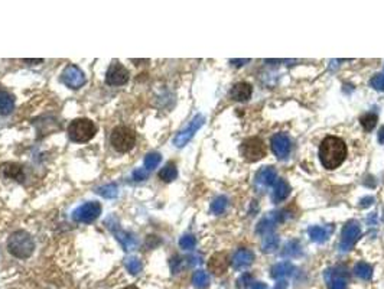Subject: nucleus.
Wrapping results in <instances>:
<instances>
[{"label":"nucleus","mask_w":384,"mask_h":289,"mask_svg":"<svg viewBox=\"0 0 384 289\" xmlns=\"http://www.w3.org/2000/svg\"><path fill=\"white\" fill-rule=\"evenodd\" d=\"M208 269L210 272L215 275V276H221L227 272L228 269V257H227V253H223V252H218V253H214L213 256L210 257L208 260Z\"/></svg>","instance_id":"obj_15"},{"label":"nucleus","mask_w":384,"mask_h":289,"mask_svg":"<svg viewBox=\"0 0 384 289\" xmlns=\"http://www.w3.org/2000/svg\"><path fill=\"white\" fill-rule=\"evenodd\" d=\"M133 178L136 181H143V179L148 178V171L146 169H137L133 172Z\"/></svg>","instance_id":"obj_36"},{"label":"nucleus","mask_w":384,"mask_h":289,"mask_svg":"<svg viewBox=\"0 0 384 289\" xmlns=\"http://www.w3.org/2000/svg\"><path fill=\"white\" fill-rule=\"evenodd\" d=\"M15 107V98L10 93L0 90V114L6 116Z\"/></svg>","instance_id":"obj_21"},{"label":"nucleus","mask_w":384,"mask_h":289,"mask_svg":"<svg viewBox=\"0 0 384 289\" xmlns=\"http://www.w3.org/2000/svg\"><path fill=\"white\" fill-rule=\"evenodd\" d=\"M106 225L107 228L114 234V237L119 240V243L125 247V250H131V249L136 247L137 240L134 239V236H133L131 233H128V231H125V230L120 227V224H119L117 219H116L114 216H110V217L107 219Z\"/></svg>","instance_id":"obj_7"},{"label":"nucleus","mask_w":384,"mask_h":289,"mask_svg":"<svg viewBox=\"0 0 384 289\" xmlns=\"http://www.w3.org/2000/svg\"><path fill=\"white\" fill-rule=\"evenodd\" d=\"M204 122H205V117H204L202 114H196L191 120V123H190L182 132H179V133L176 134V137H175V140H173L175 146H178V148L185 146V145L191 140L192 137H193V134L199 130V128L204 125Z\"/></svg>","instance_id":"obj_10"},{"label":"nucleus","mask_w":384,"mask_h":289,"mask_svg":"<svg viewBox=\"0 0 384 289\" xmlns=\"http://www.w3.org/2000/svg\"><path fill=\"white\" fill-rule=\"evenodd\" d=\"M360 123H361V126L364 128V130L371 132V130L376 128V125H377V114H374V113H365V114H363V116L360 117Z\"/></svg>","instance_id":"obj_27"},{"label":"nucleus","mask_w":384,"mask_h":289,"mask_svg":"<svg viewBox=\"0 0 384 289\" xmlns=\"http://www.w3.org/2000/svg\"><path fill=\"white\" fill-rule=\"evenodd\" d=\"M252 275L250 273H246V275H243L240 279H238V287H247V285H250V282H252Z\"/></svg>","instance_id":"obj_37"},{"label":"nucleus","mask_w":384,"mask_h":289,"mask_svg":"<svg viewBox=\"0 0 384 289\" xmlns=\"http://www.w3.org/2000/svg\"><path fill=\"white\" fill-rule=\"evenodd\" d=\"M368 201H374V198H373V197H367V198H364V200L361 201L360 205H361V207H368V205L371 204V202H368Z\"/></svg>","instance_id":"obj_40"},{"label":"nucleus","mask_w":384,"mask_h":289,"mask_svg":"<svg viewBox=\"0 0 384 289\" xmlns=\"http://www.w3.org/2000/svg\"><path fill=\"white\" fill-rule=\"evenodd\" d=\"M123 289H139L137 287H128V288H123Z\"/></svg>","instance_id":"obj_44"},{"label":"nucleus","mask_w":384,"mask_h":289,"mask_svg":"<svg viewBox=\"0 0 384 289\" xmlns=\"http://www.w3.org/2000/svg\"><path fill=\"white\" fill-rule=\"evenodd\" d=\"M300 255H302V246L299 243V240H290L282 252V256L285 257H299Z\"/></svg>","instance_id":"obj_25"},{"label":"nucleus","mask_w":384,"mask_h":289,"mask_svg":"<svg viewBox=\"0 0 384 289\" xmlns=\"http://www.w3.org/2000/svg\"><path fill=\"white\" fill-rule=\"evenodd\" d=\"M370 86L377 91H384V74H376L371 78Z\"/></svg>","instance_id":"obj_35"},{"label":"nucleus","mask_w":384,"mask_h":289,"mask_svg":"<svg viewBox=\"0 0 384 289\" xmlns=\"http://www.w3.org/2000/svg\"><path fill=\"white\" fill-rule=\"evenodd\" d=\"M176 177H178V169H176V165L173 162L166 163L159 172V178L165 181V182H172L173 179H176Z\"/></svg>","instance_id":"obj_24"},{"label":"nucleus","mask_w":384,"mask_h":289,"mask_svg":"<svg viewBox=\"0 0 384 289\" xmlns=\"http://www.w3.org/2000/svg\"><path fill=\"white\" fill-rule=\"evenodd\" d=\"M256 181L264 187H270L278 181V172L273 166H263L256 174Z\"/></svg>","instance_id":"obj_18"},{"label":"nucleus","mask_w":384,"mask_h":289,"mask_svg":"<svg viewBox=\"0 0 384 289\" xmlns=\"http://www.w3.org/2000/svg\"><path fill=\"white\" fill-rule=\"evenodd\" d=\"M379 142L384 145V126L380 129V132H379Z\"/></svg>","instance_id":"obj_42"},{"label":"nucleus","mask_w":384,"mask_h":289,"mask_svg":"<svg viewBox=\"0 0 384 289\" xmlns=\"http://www.w3.org/2000/svg\"><path fill=\"white\" fill-rule=\"evenodd\" d=\"M240 152L246 162L253 163L266 156L267 148H266V143L260 137H249L241 143Z\"/></svg>","instance_id":"obj_5"},{"label":"nucleus","mask_w":384,"mask_h":289,"mask_svg":"<svg viewBox=\"0 0 384 289\" xmlns=\"http://www.w3.org/2000/svg\"><path fill=\"white\" fill-rule=\"evenodd\" d=\"M270 146H272L273 154L278 156L279 159H286L290 154L292 143H290V139L288 134L276 133L273 134V137L270 140Z\"/></svg>","instance_id":"obj_13"},{"label":"nucleus","mask_w":384,"mask_h":289,"mask_svg":"<svg viewBox=\"0 0 384 289\" xmlns=\"http://www.w3.org/2000/svg\"><path fill=\"white\" fill-rule=\"evenodd\" d=\"M347 267L338 266L329 267L325 270V281L328 284V289H347L348 288V273Z\"/></svg>","instance_id":"obj_8"},{"label":"nucleus","mask_w":384,"mask_h":289,"mask_svg":"<svg viewBox=\"0 0 384 289\" xmlns=\"http://www.w3.org/2000/svg\"><path fill=\"white\" fill-rule=\"evenodd\" d=\"M288 285H289L288 281H283V279H282V281H279L278 284H276L275 289H288Z\"/></svg>","instance_id":"obj_38"},{"label":"nucleus","mask_w":384,"mask_h":289,"mask_svg":"<svg viewBox=\"0 0 384 289\" xmlns=\"http://www.w3.org/2000/svg\"><path fill=\"white\" fill-rule=\"evenodd\" d=\"M255 262V255L249 249H238L233 257V267L235 270H241L249 267Z\"/></svg>","instance_id":"obj_16"},{"label":"nucleus","mask_w":384,"mask_h":289,"mask_svg":"<svg viewBox=\"0 0 384 289\" xmlns=\"http://www.w3.org/2000/svg\"><path fill=\"white\" fill-rule=\"evenodd\" d=\"M253 289H267V285L263 284V282H256V284L253 285Z\"/></svg>","instance_id":"obj_41"},{"label":"nucleus","mask_w":384,"mask_h":289,"mask_svg":"<svg viewBox=\"0 0 384 289\" xmlns=\"http://www.w3.org/2000/svg\"><path fill=\"white\" fill-rule=\"evenodd\" d=\"M253 89L249 83H237L230 91V97L235 101H247L252 97Z\"/></svg>","instance_id":"obj_17"},{"label":"nucleus","mask_w":384,"mask_h":289,"mask_svg":"<svg viewBox=\"0 0 384 289\" xmlns=\"http://www.w3.org/2000/svg\"><path fill=\"white\" fill-rule=\"evenodd\" d=\"M249 61H250V60H231V63L235 64V65H238V67L243 65V64H246V63H249Z\"/></svg>","instance_id":"obj_39"},{"label":"nucleus","mask_w":384,"mask_h":289,"mask_svg":"<svg viewBox=\"0 0 384 289\" xmlns=\"http://www.w3.org/2000/svg\"><path fill=\"white\" fill-rule=\"evenodd\" d=\"M117 190H119V188H117L116 184H108V185H104V187H100V188L97 190V193H98L100 195H103L104 198H114V197H117V194H119Z\"/></svg>","instance_id":"obj_31"},{"label":"nucleus","mask_w":384,"mask_h":289,"mask_svg":"<svg viewBox=\"0 0 384 289\" xmlns=\"http://www.w3.org/2000/svg\"><path fill=\"white\" fill-rule=\"evenodd\" d=\"M361 237V227L358 222L355 220H350L344 225L341 233V242H340V250L341 252H348L351 250L354 246L357 245V242Z\"/></svg>","instance_id":"obj_6"},{"label":"nucleus","mask_w":384,"mask_h":289,"mask_svg":"<svg viewBox=\"0 0 384 289\" xmlns=\"http://www.w3.org/2000/svg\"><path fill=\"white\" fill-rule=\"evenodd\" d=\"M279 247V237L278 236H267L266 239H264V242H263V245H261V250L264 252V253H272V252H275L276 249Z\"/></svg>","instance_id":"obj_30"},{"label":"nucleus","mask_w":384,"mask_h":289,"mask_svg":"<svg viewBox=\"0 0 384 289\" xmlns=\"http://www.w3.org/2000/svg\"><path fill=\"white\" fill-rule=\"evenodd\" d=\"M25 63H42V60H25Z\"/></svg>","instance_id":"obj_43"},{"label":"nucleus","mask_w":384,"mask_h":289,"mask_svg":"<svg viewBox=\"0 0 384 289\" xmlns=\"http://www.w3.org/2000/svg\"><path fill=\"white\" fill-rule=\"evenodd\" d=\"M283 220H285L283 213H280V211H273V213H270L267 217H264L261 222L258 223L256 231L258 233V234L270 236V233L275 230L276 224H278V223H282Z\"/></svg>","instance_id":"obj_14"},{"label":"nucleus","mask_w":384,"mask_h":289,"mask_svg":"<svg viewBox=\"0 0 384 289\" xmlns=\"http://www.w3.org/2000/svg\"><path fill=\"white\" fill-rule=\"evenodd\" d=\"M354 273L363 281H370L373 278V266L367 262H358L354 267Z\"/></svg>","instance_id":"obj_23"},{"label":"nucleus","mask_w":384,"mask_h":289,"mask_svg":"<svg viewBox=\"0 0 384 289\" xmlns=\"http://www.w3.org/2000/svg\"><path fill=\"white\" fill-rule=\"evenodd\" d=\"M308 233H309L311 240L315 242V243H323V242L328 240V237H329V231H326V228H325V227H320V225H312V227H309Z\"/></svg>","instance_id":"obj_22"},{"label":"nucleus","mask_w":384,"mask_h":289,"mask_svg":"<svg viewBox=\"0 0 384 289\" xmlns=\"http://www.w3.org/2000/svg\"><path fill=\"white\" fill-rule=\"evenodd\" d=\"M61 80L66 87L72 90L81 89L86 84V75L83 69H80V67L77 65H68L65 68Z\"/></svg>","instance_id":"obj_11"},{"label":"nucleus","mask_w":384,"mask_h":289,"mask_svg":"<svg viewBox=\"0 0 384 289\" xmlns=\"http://www.w3.org/2000/svg\"><path fill=\"white\" fill-rule=\"evenodd\" d=\"M227 198L225 197H217L215 200L211 202V213L214 214H221L225 208H227Z\"/></svg>","instance_id":"obj_33"},{"label":"nucleus","mask_w":384,"mask_h":289,"mask_svg":"<svg viewBox=\"0 0 384 289\" xmlns=\"http://www.w3.org/2000/svg\"><path fill=\"white\" fill-rule=\"evenodd\" d=\"M290 185L286 179L279 178L275 184V191H273V201L280 202V201L286 200L290 194Z\"/></svg>","instance_id":"obj_19"},{"label":"nucleus","mask_w":384,"mask_h":289,"mask_svg":"<svg viewBox=\"0 0 384 289\" xmlns=\"http://www.w3.org/2000/svg\"><path fill=\"white\" fill-rule=\"evenodd\" d=\"M7 250L10 255H13L18 259H28L32 256V253L35 250V242L28 231L18 230L9 236Z\"/></svg>","instance_id":"obj_2"},{"label":"nucleus","mask_w":384,"mask_h":289,"mask_svg":"<svg viewBox=\"0 0 384 289\" xmlns=\"http://www.w3.org/2000/svg\"><path fill=\"white\" fill-rule=\"evenodd\" d=\"M192 282H193V285H195L196 288L204 289L207 288L208 284H210V276H208V273L204 272V270H196V272L193 273Z\"/></svg>","instance_id":"obj_26"},{"label":"nucleus","mask_w":384,"mask_h":289,"mask_svg":"<svg viewBox=\"0 0 384 289\" xmlns=\"http://www.w3.org/2000/svg\"><path fill=\"white\" fill-rule=\"evenodd\" d=\"M128 81V71L120 63H113L107 69L106 83L108 86H125Z\"/></svg>","instance_id":"obj_12"},{"label":"nucleus","mask_w":384,"mask_h":289,"mask_svg":"<svg viewBox=\"0 0 384 289\" xmlns=\"http://www.w3.org/2000/svg\"><path fill=\"white\" fill-rule=\"evenodd\" d=\"M101 214V204L97 201H90L78 207L72 213V219L77 223H93L96 222Z\"/></svg>","instance_id":"obj_9"},{"label":"nucleus","mask_w":384,"mask_h":289,"mask_svg":"<svg viewBox=\"0 0 384 289\" xmlns=\"http://www.w3.org/2000/svg\"><path fill=\"white\" fill-rule=\"evenodd\" d=\"M195 245H196V240H195V237L192 234H185L179 240V246L184 250H192L195 247Z\"/></svg>","instance_id":"obj_34"},{"label":"nucleus","mask_w":384,"mask_h":289,"mask_svg":"<svg viewBox=\"0 0 384 289\" xmlns=\"http://www.w3.org/2000/svg\"><path fill=\"white\" fill-rule=\"evenodd\" d=\"M125 265H126V269H128L131 275H137V273H140V270H142V262H140V259L136 257V256H128V257H126Z\"/></svg>","instance_id":"obj_28"},{"label":"nucleus","mask_w":384,"mask_h":289,"mask_svg":"<svg viewBox=\"0 0 384 289\" xmlns=\"http://www.w3.org/2000/svg\"><path fill=\"white\" fill-rule=\"evenodd\" d=\"M4 175L6 177H10V178H15L18 179V181H21L22 178V168L19 165H16V163H10V165H7L4 169Z\"/></svg>","instance_id":"obj_32"},{"label":"nucleus","mask_w":384,"mask_h":289,"mask_svg":"<svg viewBox=\"0 0 384 289\" xmlns=\"http://www.w3.org/2000/svg\"><path fill=\"white\" fill-rule=\"evenodd\" d=\"M162 161V156L160 154H156V152H150L145 158V169L146 171H152L155 168H158V165Z\"/></svg>","instance_id":"obj_29"},{"label":"nucleus","mask_w":384,"mask_h":289,"mask_svg":"<svg viewBox=\"0 0 384 289\" xmlns=\"http://www.w3.org/2000/svg\"><path fill=\"white\" fill-rule=\"evenodd\" d=\"M97 132L96 125L88 119H75L68 126V137L75 143H86Z\"/></svg>","instance_id":"obj_3"},{"label":"nucleus","mask_w":384,"mask_h":289,"mask_svg":"<svg viewBox=\"0 0 384 289\" xmlns=\"http://www.w3.org/2000/svg\"><path fill=\"white\" fill-rule=\"evenodd\" d=\"M110 143L117 152L126 154L128 151H131L136 145V133L128 126H117L111 132Z\"/></svg>","instance_id":"obj_4"},{"label":"nucleus","mask_w":384,"mask_h":289,"mask_svg":"<svg viewBox=\"0 0 384 289\" xmlns=\"http://www.w3.org/2000/svg\"><path fill=\"white\" fill-rule=\"evenodd\" d=\"M272 273V278L275 279H280L283 276H289L292 273H295V266L290 263V262H280V263H276L275 266L272 267L270 270Z\"/></svg>","instance_id":"obj_20"},{"label":"nucleus","mask_w":384,"mask_h":289,"mask_svg":"<svg viewBox=\"0 0 384 289\" xmlns=\"http://www.w3.org/2000/svg\"><path fill=\"white\" fill-rule=\"evenodd\" d=\"M347 158V145L341 137L326 136L320 146V159L323 168L335 169Z\"/></svg>","instance_id":"obj_1"}]
</instances>
